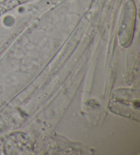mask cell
<instances>
[{"label":"cell","mask_w":140,"mask_h":155,"mask_svg":"<svg viewBox=\"0 0 140 155\" xmlns=\"http://www.w3.org/2000/svg\"><path fill=\"white\" fill-rule=\"evenodd\" d=\"M109 109L120 116L139 120V101L138 91L120 89L115 91L109 103Z\"/></svg>","instance_id":"1"},{"label":"cell","mask_w":140,"mask_h":155,"mask_svg":"<svg viewBox=\"0 0 140 155\" xmlns=\"http://www.w3.org/2000/svg\"><path fill=\"white\" fill-rule=\"evenodd\" d=\"M132 6H129L128 9L125 10L122 17V23L120 27V43L125 47L128 46L131 43L133 34L134 21L135 20V10L134 11Z\"/></svg>","instance_id":"2"}]
</instances>
